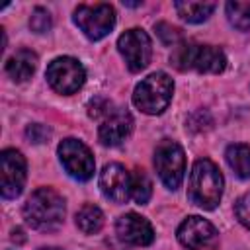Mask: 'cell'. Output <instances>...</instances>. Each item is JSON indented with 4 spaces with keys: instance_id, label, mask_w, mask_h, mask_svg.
<instances>
[{
    "instance_id": "obj_26",
    "label": "cell",
    "mask_w": 250,
    "mask_h": 250,
    "mask_svg": "<svg viewBox=\"0 0 250 250\" xmlns=\"http://www.w3.org/2000/svg\"><path fill=\"white\" fill-rule=\"evenodd\" d=\"M39 250H62V248H55V246H49V248H39Z\"/></svg>"
},
{
    "instance_id": "obj_7",
    "label": "cell",
    "mask_w": 250,
    "mask_h": 250,
    "mask_svg": "<svg viewBox=\"0 0 250 250\" xmlns=\"http://www.w3.org/2000/svg\"><path fill=\"white\" fill-rule=\"evenodd\" d=\"M45 76H47L49 86L55 92L70 96L84 86L86 70L80 64V61H76L72 57H57L49 62Z\"/></svg>"
},
{
    "instance_id": "obj_11",
    "label": "cell",
    "mask_w": 250,
    "mask_h": 250,
    "mask_svg": "<svg viewBox=\"0 0 250 250\" xmlns=\"http://www.w3.org/2000/svg\"><path fill=\"white\" fill-rule=\"evenodd\" d=\"M0 166H2V184L0 191L4 199H16L25 186L27 178V164L20 150L16 148H4L0 154Z\"/></svg>"
},
{
    "instance_id": "obj_13",
    "label": "cell",
    "mask_w": 250,
    "mask_h": 250,
    "mask_svg": "<svg viewBox=\"0 0 250 250\" xmlns=\"http://www.w3.org/2000/svg\"><path fill=\"white\" fill-rule=\"evenodd\" d=\"M100 189L107 199L125 203L131 197V174L125 170V166L109 162L100 172Z\"/></svg>"
},
{
    "instance_id": "obj_17",
    "label": "cell",
    "mask_w": 250,
    "mask_h": 250,
    "mask_svg": "<svg viewBox=\"0 0 250 250\" xmlns=\"http://www.w3.org/2000/svg\"><path fill=\"white\" fill-rule=\"evenodd\" d=\"M174 8L178 16L188 23H201L213 14L217 4L215 2H174Z\"/></svg>"
},
{
    "instance_id": "obj_12",
    "label": "cell",
    "mask_w": 250,
    "mask_h": 250,
    "mask_svg": "<svg viewBox=\"0 0 250 250\" xmlns=\"http://www.w3.org/2000/svg\"><path fill=\"white\" fill-rule=\"evenodd\" d=\"M133 131V115L125 107H113L104 119L98 129V139L104 146H117L121 145Z\"/></svg>"
},
{
    "instance_id": "obj_21",
    "label": "cell",
    "mask_w": 250,
    "mask_h": 250,
    "mask_svg": "<svg viewBox=\"0 0 250 250\" xmlns=\"http://www.w3.org/2000/svg\"><path fill=\"white\" fill-rule=\"evenodd\" d=\"M29 27L35 31V33H47L51 29V14L37 6L33 12H31V18H29Z\"/></svg>"
},
{
    "instance_id": "obj_15",
    "label": "cell",
    "mask_w": 250,
    "mask_h": 250,
    "mask_svg": "<svg viewBox=\"0 0 250 250\" xmlns=\"http://www.w3.org/2000/svg\"><path fill=\"white\" fill-rule=\"evenodd\" d=\"M35 68H37V55L29 49H20L6 61V74L14 82L29 80L33 76Z\"/></svg>"
},
{
    "instance_id": "obj_16",
    "label": "cell",
    "mask_w": 250,
    "mask_h": 250,
    "mask_svg": "<svg viewBox=\"0 0 250 250\" xmlns=\"http://www.w3.org/2000/svg\"><path fill=\"white\" fill-rule=\"evenodd\" d=\"M225 158H227V164L230 166V170L240 180H248L250 178V145L234 143V145L227 146Z\"/></svg>"
},
{
    "instance_id": "obj_10",
    "label": "cell",
    "mask_w": 250,
    "mask_h": 250,
    "mask_svg": "<svg viewBox=\"0 0 250 250\" xmlns=\"http://www.w3.org/2000/svg\"><path fill=\"white\" fill-rule=\"evenodd\" d=\"M178 240L188 250H213L219 244L217 229L203 217L191 215L178 227Z\"/></svg>"
},
{
    "instance_id": "obj_18",
    "label": "cell",
    "mask_w": 250,
    "mask_h": 250,
    "mask_svg": "<svg viewBox=\"0 0 250 250\" xmlns=\"http://www.w3.org/2000/svg\"><path fill=\"white\" fill-rule=\"evenodd\" d=\"M76 227L84 232V234H96L102 227H104V213L100 207L96 205H82L80 211L76 213Z\"/></svg>"
},
{
    "instance_id": "obj_20",
    "label": "cell",
    "mask_w": 250,
    "mask_h": 250,
    "mask_svg": "<svg viewBox=\"0 0 250 250\" xmlns=\"http://www.w3.org/2000/svg\"><path fill=\"white\" fill-rule=\"evenodd\" d=\"M227 18L240 31L250 29V2H227Z\"/></svg>"
},
{
    "instance_id": "obj_1",
    "label": "cell",
    "mask_w": 250,
    "mask_h": 250,
    "mask_svg": "<svg viewBox=\"0 0 250 250\" xmlns=\"http://www.w3.org/2000/svg\"><path fill=\"white\" fill-rule=\"evenodd\" d=\"M64 199L53 188L35 189L23 205V219L35 230H57L64 221Z\"/></svg>"
},
{
    "instance_id": "obj_8",
    "label": "cell",
    "mask_w": 250,
    "mask_h": 250,
    "mask_svg": "<svg viewBox=\"0 0 250 250\" xmlns=\"http://www.w3.org/2000/svg\"><path fill=\"white\" fill-rule=\"evenodd\" d=\"M59 158H61V164L64 166L66 174L78 182H86L94 176V170H96V162H94V156L90 152V148L78 141V139H64L61 141L59 148Z\"/></svg>"
},
{
    "instance_id": "obj_14",
    "label": "cell",
    "mask_w": 250,
    "mask_h": 250,
    "mask_svg": "<svg viewBox=\"0 0 250 250\" xmlns=\"http://www.w3.org/2000/svg\"><path fill=\"white\" fill-rule=\"evenodd\" d=\"M115 230H117V236L123 242L133 244V246H148L154 240L152 225L145 217H141L137 213L121 215L117 219V223H115Z\"/></svg>"
},
{
    "instance_id": "obj_25",
    "label": "cell",
    "mask_w": 250,
    "mask_h": 250,
    "mask_svg": "<svg viewBox=\"0 0 250 250\" xmlns=\"http://www.w3.org/2000/svg\"><path fill=\"white\" fill-rule=\"evenodd\" d=\"M25 135H27V139L33 141V143H45V141L51 137V129L45 127V125H41V123H33V125H29V127L25 129Z\"/></svg>"
},
{
    "instance_id": "obj_2",
    "label": "cell",
    "mask_w": 250,
    "mask_h": 250,
    "mask_svg": "<svg viewBox=\"0 0 250 250\" xmlns=\"http://www.w3.org/2000/svg\"><path fill=\"white\" fill-rule=\"evenodd\" d=\"M223 188H225V180L221 170L215 166V162H211L209 158L195 160L188 184L189 201L201 209L211 211L219 205L223 197Z\"/></svg>"
},
{
    "instance_id": "obj_4",
    "label": "cell",
    "mask_w": 250,
    "mask_h": 250,
    "mask_svg": "<svg viewBox=\"0 0 250 250\" xmlns=\"http://www.w3.org/2000/svg\"><path fill=\"white\" fill-rule=\"evenodd\" d=\"M174 94V80L166 72H152L143 78L133 92V104L148 115L162 113Z\"/></svg>"
},
{
    "instance_id": "obj_3",
    "label": "cell",
    "mask_w": 250,
    "mask_h": 250,
    "mask_svg": "<svg viewBox=\"0 0 250 250\" xmlns=\"http://www.w3.org/2000/svg\"><path fill=\"white\" fill-rule=\"evenodd\" d=\"M178 70H195L201 74H219L227 68V57L219 47L199 43H178L170 57Z\"/></svg>"
},
{
    "instance_id": "obj_22",
    "label": "cell",
    "mask_w": 250,
    "mask_h": 250,
    "mask_svg": "<svg viewBox=\"0 0 250 250\" xmlns=\"http://www.w3.org/2000/svg\"><path fill=\"white\" fill-rule=\"evenodd\" d=\"M154 29H156V33H158V37H160V41H162L164 45H172V47H176L178 43H182V31H180L178 27L160 21V23L154 25Z\"/></svg>"
},
{
    "instance_id": "obj_5",
    "label": "cell",
    "mask_w": 250,
    "mask_h": 250,
    "mask_svg": "<svg viewBox=\"0 0 250 250\" xmlns=\"http://www.w3.org/2000/svg\"><path fill=\"white\" fill-rule=\"evenodd\" d=\"M154 168L162 180V184L176 191L182 182H184V172H186V154L184 148L172 141V139H164L158 143L156 150H154Z\"/></svg>"
},
{
    "instance_id": "obj_24",
    "label": "cell",
    "mask_w": 250,
    "mask_h": 250,
    "mask_svg": "<svg viewBox=\"0 0 250 250\" xmlns=\"http://www.w3.org/2000/svg\"><path fill=\"white\" fill-rule=\"evenodd\" d=\"M234 213H236L238 221L250 230V191L244 193V195L236 201V205H234Z\"/></svg>"
},
{
    "instance_id": "obj_23",
    "label": "cell",
    "mask_w": 250,
    "mask_h": 250,
    "mask_svg": "<svg viewBox=\"0 0 250 250\" xmlns=\"http://www.w3.org/2000/svg\"><path fill=\"white\" fill-rule=\"evenodd\" d=\"M111 109H113V104L109 100H104V98H96V100H92L88 104V113L94 119H100V117L104 119Z\"/></svg>"
},
{
    "instance_id": "obj_6",
    "label": "cell",
    "mask_w": 250,
    "mask_h": 250,
    "mask_svg": "<svg viewBox=\"0 0 250 250\" xmlns=\"http://www.w3.org/2000/svg\"><path fill=\"white\" fill-rule=\"evenodd\" d=\"M78 29L92 41L104 39L115 25V10L111 4H80L72 16Z\"/></svg>"
},
{
    "instance_id": "obj_9",
    "label": "cell",
    "mask_w": 250,
    "mask_h": 250,
    "mask_svg": "<svg viewBox=\"0 0 250 250\" xmlns=\"http://www.w3.org/2000/svg\"><path fill=\"white\" fill-rule=\"evenodd\" d=\"M117 49L121 57L125 59V64L131 72H141L143 68H146L152 57L150 37L141 27H133L121 33L117 39Z\"/></svg>"
},
{
    "instance_id": "obj_19",
    "label": "cell",
    "mask_w": 250,
    "mask_h": 250,
    "mask_svg": "<svg viewBox=\"0 0 250 250\" xmlns=\"http://www.w3.org/2000/svg\"><path fill=\"white\" fill-rule=\"evenodd\" d=\"M152 195V184L150 178L146 176L145 170H135L131 174V197L139 203L145 205Z\"/></svg>"
}]
</instances>
